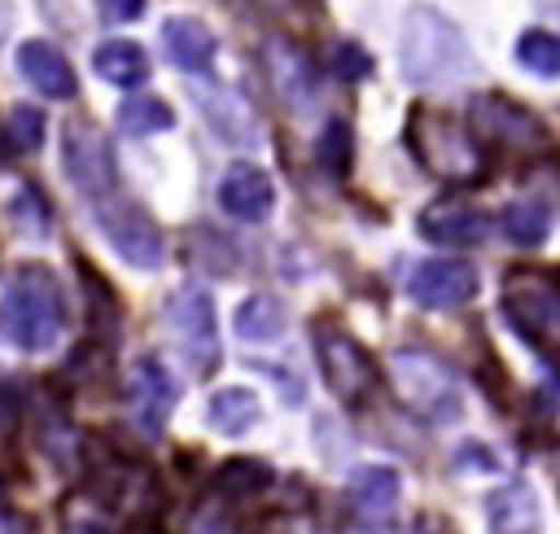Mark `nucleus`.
<instances>
[{
  "instance_id": "f257e3e1",
  "label": "nucleus",
  "mask_w": 560,
  "mask_h": 534,
  "mask_svg": "<svg viewBox=\"0 0 560 534\" xmlns=\"http://www.w3.org/2000/svg\"><path fill=\"white\" fill-rule=\"evenodd\" d=\"M398 66L416 88H451L472 74V48L442 9L411 4L398 31Z\"/></svg>"
},
{
  "instance_id": "f03ea898",
  "label": "nucleus",
  "mask_w": 560,
  "mask_h": 534,
  "mask_svg": "<svg viewBox=\"0 0 560 534\" xmlns=\"http://www.w3.org/2000/svg\"><path fill=\"white\" fill-rule=\"evenodd\" d=\"M61 289L44 267H22L0 298V328L18 350H48L61 337Z\"/></svg>"
},
{
  "instance_id": "7ed1b4c3",
  "label": "nucleus",
  "mask_w": 560,
  "mask_h": 534,
  "mask_svg": "<svg viewBox=\"0 0 560 534\" xmlns=\"http://www.w3.org/2000/svg\"><path fill=\"white\" fill-rule=\"evenodd\" d=\"M512 333L551 368H560V285L547 271H508L499 289Z\"/></svg>"
},
{
  "instance_id": "20e7f679",
  "label": "nucleus",
  "mask_w": 560,
  "mask_h": 534,
  "mask_svg": "<svg viewBox=\"0 0 560 534\" xmlns=\"http://www.w3.org/2000/svg\"><path fill=\"white\" fill-rule=\"evenodd\" d=\"M407 144H411L416 162L429 175H438V179L472 184L486 171V153H481L477 136H468L442 109H411V118H407Z\"/></svg>"
},
{
  "instance_id": "39448f33",
  "label": "nucleus",
  "mask_w": 560,
  "mask_h": 534,
  "mask_svg": "<svg viewBox=\"0 0 560 534\" xmlns=\"http://www.w3.org/2000/svg\"><path fill=\"white\" fill-rule=\"evenodd\" d=\"M385 368H389L394 394H398L420 420H429V425H451V420L464 416L459 381H455V372H451L438 355H429V350H420V346H402V350L389 355Z\"/></svg>"
},
{
  "instance_id": "423d86ee",
  "label": "nucleus",
  "mask_w": 560,
  "mask_h": 534,
  "mask_svg": "<svg viewBox=\"0 0 560 534\" xmlns=\"http://www.w3.org/2000/svg\"><path fill=\"white\" fill-rule=\"evenodd\" d=\"M315 359H319V376L324 385L341 398V403H363L376 390V363L372 355L337 324H315Z\"/></svg>"
},
{
  "instance_id": "0eeeda50",
  "label": "nucleus",
  "mask_w": 560,
  "mask_h": 534,
  "mask_svg": "<svg viewBox=\"0 0 560 534\" xmlns=\"http://www.w3.org/2000/svg\"><path fill=\"white\" fill-rule=\"evenodd\" d=\"M92 214H96L101 232L109 236V245L118 249L122 263L144 267V271L162 263V232H158V223H153L131 197L109 193V197L92 201Z\"/></svg>"
},
{
  "instance_id": "6e6552de",
  "label": "nucleus",
  "mask_w": 560,
  "mask_h": 534,
  "mask_svg": "<svg viewBox=\"0 0 560 534\" xmlns=\"http://www.w3.org/2000/svg\"><path fill=\"white\" fill-rule=\"evenodd\" d=\"M166 328L179 341L184 359L197 372H210L219 363V333H214V302L201 285H179L166 298Z\"/></svg>"
},
{
  "instance_id": "1a4fd4ad",
  "label": "nucleus",
  "mask_w": 560,
  "mask_h": 534,
  "mask_svg": "<svg viewBox=\"0 0 560 534\" xmlns=\"http://www.w3.org/2000/svg\"><path fill=\"white\" fill-rule=\"evenodd\" d=\"M61 166L66 179L88 197L101 201L109 193H118V171H114V153L105 144V136L92 123H66L61 127Z\"/></svg>"
},
{
  "instance_id": "9d476101",
  "label": "nucleus",
  "mask_w": 560,
  "mask_h": 534,
  "mask_svg": "<svg viewBox=\"0 0 560 534\" xmlns=\"http://www.w3.org/2000/svg\"><path fill=\"white\" fill-rule=\"evenodd\" d=\"M472 127L494 140V144H508V149H521V153H538L551 144L547 127L538 114H529L525 105L508 101V96H477L472 101Z\"/></svg>"
},
{
  "instance_id": "9b49d317",
  "label": "nucleus",
  "mask_w": 560,
  "mask_h": 534,
  "mask_svg": "<svg viewBox=\"0 0 560 534\" xmlns=\"http://www.w3.org/2000/svg\"><path fill=\"white\" fill-rule=\"evenodd\" d=\"M407 293H411L420 306H429V311L464 306V302H472V293H477V267L464 263V258H424V263L411 267Z\"/></svg>"
},
{
  "instance_id": "f8f14e48",
  "label": "nucleus",
  "mask_w": 560,
  "mask_h": 534,
  "mask_svg": "<svg viewBox=\"0 0 560 534\" xmlns=\"http://www.w3.org/2000/svg\"><path fill=\"white\" fill-rule=\"evenodd\" d=\"M175 398H179V390H175L171 372L153 355H144V359H136L127 368V407H131V420H136L140 433H149V438L162 433Z\"/></svg>"
},
{
  "instance_id": "ddd939ff",
  "label": "nucleus",
  "mask_w": 560,
  "mask_h": 534,
  "mask_svg": "<svg viewBox=\"0 0 560 534\" xmlns=\"http://www.w3.org/2000/svg\"><path fill=\"white\" fill-rule=\"evenodd\" d=\"M416 228H420L424 241H433V245H455V249H472V245H481V241L490 236V219H486L477 206L451 201V197L429 201V206L420 210Z\"/></svg>"
},
{
  "instance_id": "4468645a",
  "label": "nucleus",
  "mask_w": 560,
  "mask_h": 534,
  "mask_svg": "<svg viewBox=\"0 0 560 534\" xmlns=\"http://www.w3.org/2000/svg\"><path fill=\"white\" fill-rule=\"evenodd\" d=\"M219 206L241 219V223H262L276 206V188H271V175L254 162H236L228 166V175L219 179Z\"/></svg>"
},
{
  "instance_id": "2eb2a0df",
  "label": "nucleus",
  "mask_w": 560,
  "mask_h": 534,
  "mask_svg": "<svg viewBox=\"0 0 560 534\" xmlns=\"http://www.w3.org/2000/svg\"><path fill=\"white\" fill-rule=\"evenodd\" d=\"M18 70L22 79L39 92V96H52V101H70L79 92V79H74V66L66 61V53L48 39H22L18 44Z\"/></svg>"
},
{
  "instance_id": "dca6fc26",
  "label": "nucleus",
  "mask_w": 560,
  "mask_h": 534,
  "mask_svg": "<svg viewBox=\"0 0 560 534\" xmlns=\"http://www.w3.org/2000/svg\"><path fill=\"white\" fill-rule=\"evenodd\" d=\"M267 70H271V83H276L280 101L289 109L306 114L311 101H315V66H311V57L289 39H267Z\"/></svg>"
},
{
  "instance_id": "f3484780",
  "label": "nucleus",
  "mask_w": 560,
  "mask_h": 534,
  "mask_svg": "<svg viewBox=\"0 0 560 534\" xmlns=\"http://www.w3.org/2000/svg\"><path fill=\"white\" fill-rule=\"evenodd\" d=\"M538 495L525 481H508L486 499V525L490 534H538Z\"/></svg>"
},
{
  "instance_id": "a211bd4d",
  "label": "nucleus",
  "mask_w": 560,
  "mask_h": 534,
  "mask_svg": "<svg viewBox=\"0 0 560 534\" xmlns=\"http://www.w3.org/2000/svg\"><path fill=\"white\" fill-rule=\"evenodd\" d=\"M162 48L184 74H206L219 44L197 18H166L162 22Z\"/></svg>"
},
{
  "instance_id": "6ab92c4d",
  "label": "nucleus",
  "mask_w": 560,
  "mask_h": 534,
  "mask_svg": "<svg viewBox=\"0 0 560 534\" xmlns=\"http://www.w3.org/2000/svg\"><path fill=\"white\" fill-rule=\"evenodd\" d=\"M201 114L210 118V127L219 131V140H228V144H258L262 136H258V118H254V109L236 96V92H201Z\"/></svg>"
},
{
  "instance_id": "aec40b11",
  "label": "nucleus",
  "mask_w": 560,
  "mask_h": 534,
  "mask_svg": "<svg viewBox=\"0 0 560 534\" xmlns=\"http://www.w3.org/2000/svg\"><path fill=\"white\" fill-rule=\"evenodd\" d=\"M92 66L114 88H136V83L149 79V53L140 44H131V39H105L92 53Z\"/></svg>"
},
{
  "instance_id": "412c9836",
  "label": "nucleus",
  "mask_w": 560,
  "mask_h": 534,
  "mask_svg": "<svg viewBox=\"0 0 560 534\" xmlns=\"http://www.w3.org/2000/svg\"><path fill=\"white\" fill-rule=\"evenodd\" d=\"M258 411H262V407H258V394H254V390H245V385H228V390H219V394L210 398L206 420H210L214 433L241 438L245 429L258 425Z\"/></svg>"
},
{
  "instance_id": "4be33fe9",
  "label": "nucleus",
  "mask_w": 560,
  "mask_h": 534,
  "mask_svg": "<svg viewBox=\"0 0 560 534\" xmlns=\"http://www.w3.org/2000/svg\"><path fill=\"white\" fill-rule=\"evenodd\" d=\"M398 495H402V481H398V473L385 468V464H363V468L350 473V499H354V508L368 512V516L389 512V508L398 503Z\"/></svg>"
},
{
  "instance_id": "5701e85b",
  "label": "nucleus",
  "mask_w": 560,
  "mask_h": 534,
  "mask_svg": "<svg viewBox=\"0 0 560 534\" xmlns=\"http://www.w3.org/2000/svg\"><path fill=\"white\" fill-rule=\"evenodd\" d=\"M232 328H236V337H245V341H276V337L284 333V311H280L276 298L249 293V298L236 306Z\"/></svg>"
},
{
  "instance_id": "b1692460",
  "label": "nucleus",
  "mask_w": 560,
  "mask_h": 534,
  "mask_svg": "<svg viewBox=\"0 0 560 534\" xmlns=\"http://www.w3.org/2000/svg\"><path fill=\"white\" fill-rule=\"evenodd\" d=\"M114 118H118V131L122 136H136V140L175 127V114H171V105L162 96H127Z\"/></svg>"
},
{
  "instance_id": "393cba45",
  "label": "nucleus",
  "mask_w": 560,
  "mask_h": 534,
  "mask_svg": "<svg viewBox=\"0 0 560 534\" xmlns=\"http://www.w3.org/2000/svg\"><path fill=\"white\" fill-rule=\"evenodd\" d=\"M516 61L538 79H560V35L556 31H521Z\"/></svg>"
},
{
  "instance_id": "a878e982",
  "label": "nucleus",
  "mask_w": 560,
  "mask_h": 534,
  "mask_svg": "<svg viewBox=\"0 0 560 534\" xmlns=\"http://www.w3.org/2000/svg\"><path fill=\"white\" fill-rule=\"evenodd\" d=\"M547 228H551V214H547L542 201H508V210H503V232H508V241H516V245H538V241H547Z\"/></svg>"
},
{
  "instance_id": "bb28decb",
  "label": "nucleus",
  "mask_w": 560,
  "mask_h": 534,
  "mask_svg": "<svg viewBox=\"0 0 560 534\" xmlns=\"http://www.w3.org/2000/svg\"><path fill=\"white\" fill-rule=\"evenodd\" d=\"M262 486H271V468L258 464V460H228V464L214 473V490L228 495V499L258 495Z\"/></svg>"
},
{
  "instance_id": "cd10ccee",
  "label": "nucleus",
  "mask_w": 560,
  "mask_h": 534,
  "mask_svg": "<svg viewBox=\"0 0 560 534\" xmlns=\"http://www.w3.org/2000/svg\"><path fill=\"white\" fill-rule=\"evenodd\" d=\"M4 140H9V149H18V153H35V149L44 144V114L31 109V105H18V109L9 114V123H4Z\"/></svg>"
},
{
  "instance_id": "c85d7f7f",
  "label": "nucleus",
  "mask_w": 560,
  "mask_h": 534,
  "mask_svg": "<svg viewBox=\"0 0 560 534\" xmlns=\"http://www.w3.org/2000/svg\"><path fill=\"white\" fill-rule=\"evenodd\" d=\"M315 158L324 162L328 175H346V171H350V127H346L341 118H332V123L324 127V136H319V144H315Z\"/></svg>"
},
{
  "instance_id": "c756f323",
  "label": "nucleus",
  "mask_w": 560,
  "mask_h": 534,
  "mask_svg": "<svg viewBox=\"0 0 560 534\" xmlns=\"http://www.w3.org/2000/svg\"><path fill=\"white\" fill-rule=\"evenodd\" d=\"M332 61H337V74L341 79H368V70H372V57L359 44H337Z\"/></svg>"
},
{
  "instance_id": "7c9ffc66",
  "label": "nucleus",
  "mask_w": 560,
  "mask_h": 534,
  "mask_svg": "<svg viewBox=\"0 0 560 534\" xmlns=\"http://www.w3.org/2000/svg\"><path fill=\"white\" fill-rule=\"evenodd\" d=\"M96 13L105 18V22H136L140 13H144V0H96Z\"/></svg>"
},
{
  "instance_id": "2f4dec72",
  "label": "nucleus",
  "mask_w": 560,
  "mask_h": 534,
  "mask_svg": "<svg viewBox=\"0 0 560 534\" xmlns=\"http://www.w3.org/2000/svg\"><path fill=\"white\" fill-rule=\"evenodd\" d=\"M0 534H35V530H31L26 516H18V512H0Z\"/></svg>"
},
{
  "instance_id": "473e14b6",
  "label": "nucleus",
  "mask_w": 560,
  "mask_h": 534,
  "mask_svg": "<svg viewBox=\"0 0 560 534\" xmlns=\"http://www.w3.org/2000/svg\"><path fill=\"white\" fill-rule=\"evenodd\" d=\"M66 534H105V525L101 521H79V516H66Z\"/></svg>"
},
{
  "instance_id": "72a5a7b5",
  "label": "nucleus",
  "mask_w": 560,
  "mask_h": 534,
  "mask_svg": "<svg viewBox=\"0 0 560 534\" xmlns=\"http://www.w3.org/2000/svg\"><path fill=\"white\" fill-rule=\"evenodd\" d=\"M13 420H18V407H13V398L0 390V438L13 429Z\"/></svg>"
},
{
  "instance_id": "f704fd0d",
  "label": "nucleus",
  "mask_w": 560,
  "mask_h": 534,
  "mask_svg": "<svg viewBox=\"0 0 560 534\" xmlns=\"http://www.w3.org/2000/svg\"><path fill=\"white\" fill-rule=\"evenodd\" d=\"M538 9H542L551 22H560V0H538Z\"/></svg>"
}]
</instances>
